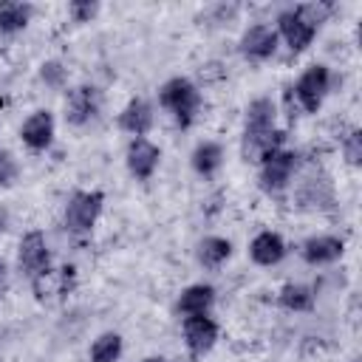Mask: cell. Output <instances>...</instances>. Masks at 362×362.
<instances>
[{"label":"cell","mask_w":362,"mask_h":362,"mask_svg":"<svg viewBox=\"0 0 362 362\" xmlns=\"http://www.w3.org/2000/svg\"><path fill=\"white\" fill-rule=\"evenodd\" d=\"M288 133L277 127V102L272 96H257L246 105L243 133H240V156L243 161L260 164L274 150L286 147Z\"/></svg>","instance_id":"obj_1"},{"label":"cell","mask_w":362,"mask_h":362,"mask_svg":"<svg viewBox=\"0 0 362 362\" xmlns=\"http://www.w3.org/2000/svg\"><path fill=\"white\" fill-rule=\"evenodd\" d=\"M201 105H204L201 88L189 76H170L158 88V107L167 110L181 130H189L195 124Z\"/></svg>","instance_id":"obj_2"},{"label":"cell","mask_w":362,"mask_h":362,"mask_svg":"<svg viewBox=\"0 0 362 362\" xmlns=\"http://www.w3.org/2000/svg\"><path fill=\"white\" fill-rule=\"evenodd\" d=\"M105 209V192L102 189H74L65 201L62 226L74 238H85L99 223V215Z\"/></svg>","instance_id":"obj_3"},{"label":"cell","mask_w":362,"mask_h":362,"mask_svg":"<svg viewBox=\"0 0 362 362\" xmlns=\"http://www.w3.org/2000/svg\"><path fill=\"white\" fill-rule=\"evenodd\" d=\"M300 153L291 150V147H280L274 150L272 156H266L260 164H257V184L266 195H280L291 187L294 181V173L300 170Z\"/></svg>","instance_id":"obj_4"},{"label":"cell","mask_w":362,"mask_h":362,"mask_svg":"<svg viewBox=\"0 0 362 362\" xmlns=\"http://www.w3.org/2000/svg\"><path fill=\"white\" fill-rule=\"evenodd\" d=\"M331 68L325 62H314L308 65L297 82L291 85V96H294V105L303 110V113H317L325 102V96L331 93Z\"/></svg>","instance_id":"obj_5"},{"label":"cell","mask_w":362,"mask_h":362,"mask_svg":"<svg viewBox=\"0 0 362 362\" xmlns=\"http://www.w3.org/2000/svg\"><path fill=\"white\" fill-rule=\"evenodd\" d=\"M274 31H277V40H283L291 54H303L314 42L320 28L314 23H308V17L300 11V6H291L274 17Z\"/></svg>","instance_id":"obj_6"},{"label":"cell","mask_w":362,"mask_h":362,"mask_svg":"<svg viewBox=\"0 0 362 362\" xmlns=\"http://www.w3.org/2000/svg\"><path fill=\"white\" fill-rule=\"evenodd\" d=\"M102 110V90L96 85H74L65 90V107H62V116H65V124L71 127H85L90 124Z\"/></svg>","instance_id":"obj_7"},{"label":"cell","mask_w":362,"mask_h":362,"mask_svg":"<svg viewBox=\"0 0 362 362\" xmlns=\"http://www.w3.org/2000/svg\"><path fill=\"white\" fill-rule=\"evenodd\" d=\"M17 269L25 280H34L45 269H51V249L40 229H28L17 243Z\"/></svg>","instance_id":"obj_8"},{"label":"cell","mask_w":362,"mask_h":362,"mask_svg":"<svg viewBox=\"0 0 362 362\" xmlns=\"http://www.w3.org/2000/svg\"><path fill=\"white\" fill-rule=\"evenodd\" d=\"M181 334H184V345L189 351V356H204L218 345L221 337V325L212 314H195V317H184L181 320Z\"/></svg>","instance_id":"obj_9"},{"label":"cell","mask_w":362,"mask_h":362,"mask_svg":"<svg viewBox=\"0 0 362 362\" xmlns=\"http://www.w3.org/2000/svg\"><path fill=\"white\" fill-rule=\"evenodd\" d=\"M277 48H280L277 31L269 23H252V25H246L243 34H240V40H238V51L249 62H266V59H272L277 54Z\"/></svg>","instance_id":"obj_10"},{"label":"cell","mask_w":362,"mask_h":362,"mask_svg":"<svg viewBox=\"0 0 362 362\" xmlns=\"http://www.w3.org/2000/svg\"><path fill=\"white\" fill-rule=\"evenodd\" d=\"M124 164L136 181H150L161 164V147L156 141H150L147 136L130 139L127 150H124Z\"/></svg>","instance_id":"obj_11"},{"label":"cell","mask_w":362,"mask_h":362,"mask_svg":"<svg viewBox=\"0 0 362 362\" xmlns=\"http://www.w3.org/2000/svg\"><path fill=\"white\" fill-rule=\"evenodd\" d=\"M54 136H57V119L45 107L28 113L20 124V141L34 153H45L54 144Z\"/></svg>","instance_id":"obj_12"},{"label":"cell","mask_w":362,"mask_h":362,"mask_svg":"<svg viewBox=\"0 0 362 362\" xmlns=\"http://www.w3.org/2000/svg\"><path fill=\"white\" fill-rule=\"evenodd\" d=\"M119 130L130 133V139H139V136H147L156 124V105L144 96H133L122 110H119V119H116Z\"/></svg>","instance_id":"obj_13"},{"label":"cell","mask_w":362,"mask_h":362,"mask_svg":"<svg viewBox=\"0 0 362 362\" xmlns=\"http://www.w3.org/2000/svg\"><path fill=\"white\" fill-rule=\"evenodd\" d=\"M286 255H288V243H286V238H283L280 232H274V229H263V232H257V235L249 240V260H252L255 266H263V269L277 266Z\"/></svg>","instance_id":"obj_14"},{"label":"cell","mask_w":362,"mask_h":362,"mask_svg":"<svg viewBox=\"0 0 362 362\" xmlns=\"http://www.w3.org/2000/svg\"><path fill=\"white\" fill-rule=\"evenodd\" d=\"M345 255V240L337 235H311L300 243V257L308 266H331Z\"/></svg>","instance_id":"obj_15"},{"label":"cell","mask_w":362,"mask_h":362,"mask_svg":"<svg viewBox=\"0 0 362 362\" xmlns=\"http://www.w3.org/2000/svg\"><path fill=\"white\" fill-rule=\"evenodd\" d=\"M215 300H218L215 286H209V283H189L175 297V314L181 320L184 317H195V314H212Z\"/></svg>","instance_id":"obj_16"},{"label":"cell","mask_w":362,"mask_h":362,"mask_svg":"<svg viewBox=\"0 0 362 362\" xmlns=\"http://www.w3.org/2000/svg\"><path fill=\"white\" fill-rule=\"evenodd\" d=\"M223 158H226V153H223L221 141L204 139V141H198V144L192 147V153H189V167L195 170V175L212 178V175L223 167Z\"/></svg>","instance_id":"obj_17"},{"label":"cell","mask_w":362,"mask_h":362,"mask_svg":"<svg viewBox=\"0 0 362 362\" xmlns=\"http://www.w3.org/2000/svg\"><path fill=\"white\" fill-rule=\"evenodd\" d=\"M232 257V240L221 235H206L195 246V260L204 269H221Z\"/></svg>","instance_id":"obj_18"},{"label":"cell","mask_w":362,"mask_h":362,"mask_svg":"<svg viewBox=\"0 0 362 362\" xmlns=\"http://www.w3.org/2000/svg\"><path fill=\"white\" fill-rule=\"evenodd\" d=\"M297 201H300V206H305V209H331V206H334V187H331L328 178L311 175V178H305L303 187L297 189Z\"/></svg>","instance_id":"obj_19"},{"label":"cell","mask_w":362,"mask_h":362,"mask_svg":"<svg viewBox=\"0 0 362 362\" xmlns=\"http://www.w3.org/2000/svg\"><path fill=\"white\" fill-rule=\"evenodd\" d=\"M34 11L37 8L28 0H3L0 3V34H17L28 28Z\"/></svg>","instance_id":"obj_20"},{"label":"cell","mask_w":362,"mask_h":362,"mask_svg":"<svg viewBox=\"0 0 362 362\" xmlns=\"http://www.w3.org/2000/svg\"><path fill=\"white\" fill-rule=\"evenodd\" d=\"M317 303V291L314 286L308 283H286L280 291H277V305L286 308V311H311Z\"/></svg>","instance_id":"obj_21"},{"label":"cell","mask_w":362,"mask_h":362,"mask_svg":"<svg viewBox=\"0 0 362 362\" xmlns=\"http://www.w3.org/2000/svg\"><path fill=\"white\" fill-rule=\"evenodd\" d=\"M122 354H124V339L116 331H102L88 348L90 362H119Z\"/></svg>","instance_id":"obj_22"},{"label":"cell","mask_w":362,"mask_h":362,"mask_svg":"<svg viewBox=\"0 0 362 362\" xmlns=\"http://www.w3.org/2000/svg\"><path fill=\"white\" fill-rule=\"evenodd\" d=\"M40 79L48 85V88H65V82H68V71H65V65L59 62V59H45L42 65H40Z\"/></svg>","instance_id":"obj_23"},{"label":"cell","mask_w":362,"mask_h":362,"mask_svg":"<svg viewBox=\"0 0 362 362\" xmlns=\"http://www.w3.org/2000/svg\"><path fill=\"white\" fill-rule=\"evenodd\" d=\"M99 0H71L68 3V17L74 23H90L99 14Z\"/></svg>","instance_id":"obj_24"},{"label":"cell","mask_w":362,"mask_h":362,"mask_svg":"<svg viewBox=\"0 0 362 362\" xmlns=\"http://www.w3.org/2000/svg\"><path fill=\"white\" fill-rule=\"evenodd\" d=\"M342 156H345V161H348L351 167H359V164H362V130H359V127H354V130L345 136V141H342Z\"/></svg>","instance_id":"obj_25"},{"label":"cell","mask_w":362,"mask_h":362,"mask_svg":"<svg viewBox=\"0 0 362 362\" xmlns=\"http://www.w3.org/2000/svg\"><path fill=\"white\" fill-rule=\"evenodd\" d=\"M17 178H20V164H17V158H14L6 147H0V187H11Z\"/></svg>","instance_id":"obj_26"},{"label":"cell","mask_w":362,"mask_h":362,"mask_svg":"<svg viewBox=\"0 0 362 362\" xmlns=\"http://www.w3.org/2000/svg\"><path fill=\"white\" fill-rule=\"evenodd\" d=\"M8 221H11V215H8V209H6L3 204H0V235H3L6 229H8Z\"/></svg>","instance_id":"obj_27"},{"label":"cell","mask_w":362,"mask_h":362,"mask_svg":"<svg viewBox=\"0 0 362 362\" xmlns=\"http://www.w3.org/2000/svg\"><path fill=\"white\" fill-rule=\"evenodd\" d=\"M6 280H8V266H6V260L0 257V291L6 288Z\"/></svg>","instance_id":"obj_28"},{"label":"cell","mask_w":362,"mask_h":362,"mask_svg":"<svg viewBox=\"0 0 362 362\" xmlns=\"http://www.w3.org/2000/svg\"><path fill=\"white\" fill-rule=\"evenodd\" d=\"M141 362H167V359H164V356H144Z\"/></svg>","instance_id":"obj_29"},{"label":"cell","mask_w":362,"mask_h":362,"mask_svg":"<svg viewBox=\"0 0 362 362\" xmlns=\"http://www.w3.org/2000/svg\"><path fill=\"white\" fill-rule=\"evenodd\" d=\"M351 362H359V359H351Z\"/></svg>","instance_id":"obj_30"}]
</instances>
